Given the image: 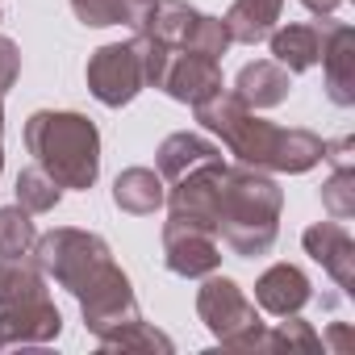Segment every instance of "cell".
I'll return each mask as SVG.
<instances>
[{"label": "cell", "instance_id": "44dd1931", "mask_svg": "<svg viewBox=\"0 0 355 355\" xmlns=\"http://www.w3.org/2000/svg\"><path fill=\"white\" fill-rule=\"evenodd\" d=\"M13 193H17V205H21L30 218H34V214H51V209L63 201V189L51 180V175H46L38 163H34V167H21Z\"/></svg>", "mask_w": 355, "mask_h": 355}, {"label": "cell", "instance_id": "d6986e66", "mask_svg": "<svg viewBox=\"0 0 355 355\" xmlns=\"http://www.w3.org/2000/svg\"><path fill=\"white\" fill-rule=\"evenodd\" d=\"M163 197H167V184H163V175L155 167H125L113 180V205L121 214L146 218V214L163 209Z\"/></svg>", "mask_w": 355, "mask_h": 355}, {"label": "cell", "instance_id": "7c38bea8", "mask_svg": "<svg viewBox=\"0 0 355 355\" xmlns=\"http://www.w3.org/2000/svg\"><path fill=\"white\" fill-rule=\"evenodd\" d=\"M326 34H330V17H322V21H293V26H280V30H272L263 42L272 46V59H276L288 76H301V71H309V67L322 63Z\"/></svg>", "mask_w": 355, "mask_h": 355}, {"label": "cell", "instance_id": "5bb4252c", "mask_svg": "<svg viewBox=\"0 0 355 355\" xmlns=\"http://www.w3.org/2000/svg\"><path fill=\"white\" fill-rule=\"evenodd\" d=\"M313 301V280L297 268V263H272L259 280H255V305L272 318L284 313H301Z\"/></svg>", "mask_w": 355, "mask_h": 355}, {"label": "cell", "instance_id": "8fae6325", "mask_svg": "<svg viewBox=\"0 0 355 355\" xmlns=\"http://www.w3.org/2000/svg\"><path fill=\"white\" fill-rule=\"evenodd\" d=\"M63 334V313L55 301H34V305H13L0 309V351L9 347H42Z\"/></svg>", "mask_w": 355, "mask_h": 355}, {"label": "cell", "instance_id": "7402d4cb", "mask_svg": "<svg viewBox=\"0 0 355 355\" xmlns=\"http://www.w3.org/2000/svg\"><path fill=\"white\" fill-rule=\"evenodd\" d=\"M101 347H105V351H163V355L175 351V343H171L163 330H155L150 322H142V318L130 322L125 330H117L113 338H105Z\"/></svg>", "mask_w": 355, "mask_h": 355}, {"label": "cell", "instance_id": "ffe728a7", "mask_svg": "<svg viewBox=\"0 0 355 355\" xmlns=\"http://www.w3.org/2000/svg\"><path fill=\"white\" fill-rule=\"evenodd\" d=\"M280 13H284V0H234V5L226 9V17H222V26H226L230 42L255 46V42H263L276 30Z\"/></svg>", "mask_w": 355, "mask_h": 355}, {"label": "cell", "instance_id": "836d02e7", "mask_svg": "<svg viewBox=\"0 0 355 355\" xmlns=\"http://www.w3.org/2000/svg\"><path fill=\"white\" fill-rule=\"evenodd\" d=\"M0 171H5V146H0Z\"/></svg>", "mask_w": 355, "mask_h": 355}, {"label": "cell", "instance_id": "3957f363", "mask_svg": "<svg viewBox=\"0 0 355 355\" xmlns=\"http://www.w3.org/2000/svg\"><path fill=\"white\" fill-rule=\"evenodd\" d=\"M26 150L67 193H88L101 175V130L76 109H38L26 121Z\"/></svg>", "mask_w": 355, "mask_h": 355}, {"label": "cell", "instance_id": "30bf717a", "mask_svg": "<svg viewBox=\"0 0 355 355\" xmlns=\"http://www.w3.org/2000/svg\"><path fill=\"white\" fill-rule=\"evenodd\" d=\"M301 247L343 293H355V243L343 222H313L301 234Z\"/></svg>", "mask_w": 355, "mask_h": 355}, {"label": "cell", "instance_id": "7a4b0ae2", "mask_svg": "<svg viewBox=\"0 0 355 355\" xmlns=\"http://www.w3.org/2000/svg\"><path fill=\"white\" fill-rule=\"evenodd\" d=\"M280 209L284 193L268 171L247 167V163H226L222 171V197H218V239L243 255H268L280 239Z\"/></svg>", "mask_w": 355, "mask_h": 355}, {"label": "cell", "instance_id": "ba28073f", "mask_svg": "<svg viewBox=\"0 0 355 355\" xmlns=\"http://www.w3.org/2000/svg\"><path fill=\"white\" fill-rule=\"evenodd\" d=\"M163 268L171 276H184V280H201L209 272L222 268V243L214 230H201L193 222H163Z\"/></svg>", "mask_w": 355, "mask_h": 355}, {"label": "cell", "instance_id": "1f68e13d", "mask_svg": "<svg viewBox=\"0 0 355 355\" xmlns=\"http://www.w3.org/2000/svg\"><path fill=\"white\" fill-rule=\"evenodd\" d=\"M330 343H334L338 351H347V343H351V334H347V326H330Z\"/></svg>", "mask_w": 355, "mask_h": 355}, {"label": "cell", "instance_id": "4dcf8cb0", "mask_svg": "<svg viewBox=\"0 0 355 355\" xmlns=\"http://www.w3.org/2000/svg\"><path fill=\"white\" fill-rule=\"evenodd\" d=\"M301 5H305V9H309L313 17H330V13H334V9L343 5V0H301Z\"/></svg>", "mask_w": 355, "mask_h": 355}, {"label": "cell", "instance_id": "e0dca14e", "mask_svg": "<svg viewBox=\"0 0 355 355\" xmlns=\"http://www.w3.org/2000/svg\"><path fill=\"white\" fill-rule=\"evenodd\" d=\"M247 109H276V105H284L288 101V92H293V76L276 63V59H255V63H247L239 76H234V88H230Z\"/></svg>", "mask_w": 355, "mask_h": 355}, {"label": "cell", "instance_id": "2e32d148", "mask_svg": "<svg viewBox=\"0 0 355 355\" xmlns=\"http://www.w3.org/2000/svg\"><path fill=\"white\" fill-rule=\"evenodd\" d=\"M218 159H222V146H218V142H209L205 134L180 130V134H167V138L159 142V150H155V171L163 175V184H175L180 175H189V171H197V167H205V163H218Z\"/></svg>", "mask_w": 355, "mask_h": 355}, {"label": "cell", "instance_id": "277c9868", "mask_svg": "<svg viewBox=\"0 0 355 355\" xmlns=\"http://www.w3.org/2000/svg\"><path fill=\"white\" fill-rule=\"evenodd\" d=\"M197 318L230 351H272L268 326H263L255 301H247L243 284L230 276H218V272L205 276V284L197 288Z\"/></svg>", "mask_w": 355, "mask_h": 355}, {"label": "cell", "instance_id": "4fadbf2b", "mask_svg": "<svg viewBox=\"0 0 355 355\" xmlns=\"http://www.w3.org/2000/svg\"><path fill=\"white\" fill-rule=\"evenodd\" d=\"M322 76H326V96L338 109L355 105V30L347 21H330L326 46H322Z\"/></svg>", "mask_w": 355, "mask_h": 355}, {"label": "cell", "instance_id": "f1b7e54d", "mask_svg": "<svg viewBox=\"0 0 355 355\" xmlns=\"http://www.w3.org/2000/svg\"><path fill=\"white\" fill-rule=\"evenodd\" d=\"M322 159L334 167V171H351L355 167V138H322Z\"/></svg>", "mask_w": 355, "mask_h": 355}, {"label": "cell", "instance_id": "5b68a950", "mask_svg": "<svg viewBox=\"0 0 355 355\" xmlns=\"http://www.w3.org/2000/svg\"><path fill=\"white\" fill-rule=\"evenodd\" d=\"M42 272L67 288L71 297H80L92 280H101L109 268H113V251L101 234L92 230H76V226H59V230H46L34 239V251H30Z\"/></svg>", "mask_w": 355, "mask_h": 355}, {"label": "cell", "instance_id": "cb8c5ba5", "mask_svg": "<svg viewBox=\"0 0 355 355\" xmlns=\"http://www.w3.org/2000/svg\"><path fill=\"white\" fill-rule=\"evenodd\" d=\"M268 343L272 351H322V334L301 313H284V322L268 330Z\"/></svg>", "mask_w": 355, "mask_h": 355}, {"label": "cell", "instance_id": "8992f818", "mask_svg": "<svg viewBox=\"0 0 355 355\" xmlns=\"http://www.w3.org/2000/svg\"><path fill=\"white\" fill-rule=\"evenodd\" d=\"M80 313H84V326L105 343V338H113L117 330H125L130 322H138L142 318V309H138V297H134V284H130V276L113 263L101 280H92L80 297Z\"/></svg>", "mask_w": 355, "mask_h": 355}, {"label": "cell", "instance_id": "4316f807", "mask_svg": "<svg viewBox=\"0 0 355 355\" xmlns=\"http://www.w3.org/2000/svg\"><path fill=\"white\" fill-rule=\"evenodd\" d=\"M230 46H234V42H230V34H226L222 17H209V13H201V21H197V34H193V46H189V51H197V55H209V59H222Z\"/></svg>", "mask_w": 355, "mask_h": 355}, {"label": "cell", "instance_id": "d6a6232c", "mask_svg": "<svg viewBox=\"0 0 355 355\" xmlns=\"http://www.w3.org/2000/svg\"><path fill=\"white\" fill-rule=\"evenodd\" d=\"M0 134H5V96H0Z\"/></svg>", "mask_w": 355, "mask_h": 355}, {"label": "cell", "instance_id": "9c48e42d", "mask_svg": "<svg viewBox=\"0 0 355 355\" xmlns=\"http://www.w3.org/2000/svg\"><path fill=\"white\" fill-rule=\"evenodd\" d=\"M222 84H226L222 63L209 59V55H197V51H171V59L159 76V88L180 105H197V101L214 96Z\"/></svg>", "mask_w": 355, "mask_h": 355}, {"label": "cell", "instance_id": "603a6c76", "mask_svg": "<svg viewBox=\"0 0 355 355\" xmlns=\"http://www.w3.org/2000/svg\"><path fill=\"white\" fill-rule=\"evenodd\" d=\"M34 239H38V230L21 205L0 209V255H26V251H34Z\"/></svg>", "mask_w": 355, "mask_h": 355}, {"label": "cell", "instance_id": "83f0119b", "mask_svg": "<svg viewBox=\"0 0 355 355\" xmlns=\"http://www.w3.org/2000/svg\"><path fill=\"white\" fill-rule=\"evenodd\" d=\"M17 76H21V51H17L13 38L0 34V96L17 84Z\"/></svg>", "mask_w": 355, "mask_h": 355}, {"label": "cell", "instance_id": "52a82bcc", "mask_svg": "<svg viewBox=\"0 0 355 355\" xmlns=\"http://www.w3.org/2000/svg\"><path fill=\"white\" fill-rule=\"evenodd\" d=\"M84 80H88V92L105 109H121V105H130L146 88L134 42H109V46L92 51L88 67H84Z\"/></svg>", "mask_w": 355, "mask_h": 355}, {"label": "cell", "instance_id": "ac0fdd59", "mask_svg": "<svg viewBox=\"0 0 355 355\" xmlns=\"http://www.w3.org/2000/svg\"><path fill=\"white\" fill-rule=\"evenodd\" d=\"M46 272L42 263L26 251V255H0V309H13V305H34L46 301Z\"/></svg>", "mask_w": 355, "mask_h": 355}, {"label": "cell", "instance_id": "484cf974", "mask_svg": "<svg viewBox=\"0 0 355 355\" xmlns=\"http://www.w3.org/2000/svg\"><path fill=\"white\" fill-rule=\"evenodd\" d=\"M71 13L88 26V30H105V26H121L125 21V9L121 0H67Z\"/></svg>", "mask_w": 355, "mask_h": 355}, {"label": "cell", "instance_id": "9a60e30c", "mask_svg": "<svg viewBox=\"0 0 355 355\" xmlns=\"http://www.w3.org/2000/svg\"><path fill=\"white\" fill-rule=\"evenodd\" d=\"M197 21H201V9H193L189 0H155L134 21V34H146L163 46H175V51H189L193 34H197Z\"/></svg>", "mask_w": 355, "mask_h": 355}, {"label": "cell", "instance_id": "d4e9b609", "mask_svg": "<svg viewBox=\"0 0 355 355\" xmlns=\"http://www.w3.org/2000/svg\"><path fill=\"white\" fill-rule=\"evenodd\" d=\"M322 209L334 222H351L355 218V167L351 171H334L322 184Z\"/></svg>", "mask_w": 355, "mask_h": 355}, {"label": "cell", "instance_id": "6da1fadb", "mask_svg": "<svg viewBox=\"0 0 355 355\" xmlns=\"http://www.w3.org/2000/svg\"><path fill=\"white\" fill-rule=\"evenodd\" d=\"M193 113H197L201 130L218 134L222 146H226L239 163H247V167L301 175V171H309V167L322 163V138H318L313 130H301V125L284 130V125L263 121V117H259L255 109H247L226 84H222L214 96L197 101Z\"/></svg>", "mask_w": 355, "mask_h": 355}, {"label": "cell", "instance_id": "f546056e", "mask_svg": "<svg viewBox=\"0 0 355 355\" xmlns=\"http://www.w3.org/2000/svg\"><path fill=\"white\" fill-rule=\"evenodd\" d=\"M150 5H155V0H121V9H125V26H134Z\"/></svg>", "mask_w": 355, "mask_h": 355}]
</instances>
